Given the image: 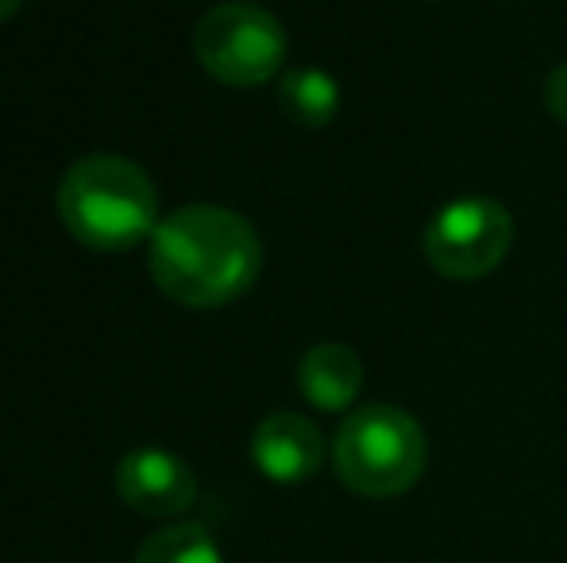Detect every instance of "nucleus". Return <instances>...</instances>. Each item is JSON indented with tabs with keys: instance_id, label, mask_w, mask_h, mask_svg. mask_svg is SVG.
Masks as SVG:
<instances>
[{
	"instance_id": "1",
	"label": "nucleus",
	"mask_w": 567,
	"mask_h": 563,
	"mask_svg": "<svg viewBox=\"0 0 567 563\" xmlns=\"http://www.w3.org/2000/svg\"><path fill=\"white\" fill-rule=\"evenodd\" d=\"M151 279L189 309H225L255 285L262 243L251 220L225 205H186L158 220L147 243Z\"/></svg>"
},
{
	"instance_id": "2",
	"label": "nucleus",
	"mask_w": 567,
	"mask_h": 563,
	"mask_svg": "<svg viewBox=\"0 0 567 563\" xmlns=\"http://www.w3.org/2000/svg\"><path fill=\"white\" fill-rule=\"evenodd\" d=\"M59 217L93 251H132L158 228V194L147 170L124 155H85L59 181Z\"/></svg>"
},
{
	"instance_id": "3",
	"label": "nucleus",
	"mask_w": 567,
	"mask_h": 563,
	"mask_svg": "<svg viewBox=\"0 0 567 563\" xmlns=\"http://www.w3.org/2000/svg\"><path fill=\"white\" fill-rule=\"evenodd\" d=\"M429 440L413 414L390 402H374L337 428L332 467L340 482L359 498H398L425 475Z\"/></svg>"
},
{
	"instance_id": "4",
	"label": "nucleus",
	"mask_w": 567,
	"mask_h": 563,
	"mask_svg": "<svg viewBox=\"0 0 567 563\" xmlns=\"http://www.w3.org/2000/svg\"><path fill=\"white\" fill-rule=\"evenodd\" d=\"M286 31L270 8L255 0H225L194 28V59L209 77L231 90L267 85L286 62Z\"/></svg>"
},
{
	"instance_id": "5",
	"label": "nucleus",
	"mask_w": 567,
	"mask_h": 563,
	"mask_svg": "<svg viewBox=\"0 0 567 563\" xmlns=\"http://www.w3.org/2000/svg\"><path fill=\"white\" fill-rule=\"evenodd\" d=\"M514 243V220L494 197H455L425 228V259L452 282L486 279Z\"/></svg>"
},
{
	"instance_id": "6",
	"label": "nucleus",
	"mask_w": 567,
	"mask_h": 563,
	"mask_svg": "<svg viewBox=\"0 0 567 563\" xmlns=\"http://www.w3.org/2000/svg\"><path fill=\"white\" fill-rule=\"evenodd\" d=\"M113 487L127 510L143 518H178L197 502V475L166 448H135L116 463Z\"/></svg>"
},
{
	"instance_id": "7",
	"label": "nucleus",
	"mask_w": 567,
	"mask_h": 563,
	"mask_svg": "<svg viewBox=\"0 0 567 563\" xmlns=\"http://www.w3.org/2000/svg\"><path fill=\"white\" fill-rule=\"evenodd\" d=\"M251 459L270 482H309L324 463V436L309 417L278 409L251 432Z\"/></svg>"
},
{
	"instance_id": "8",
	"label": "nucleus",
	"mask_w": 567,
	"mask_h": 563,
	"mask_svg": "<svg viewBox=\"0 0 567 563\" xmlns=\"http://www.w3.org/2000/svg\"><path fill=\"white\" fill-rule=\"evenodd\" d=\"M298 390L321 414H340L363 390V363L348 344H317L298 363Z\"/></svg>"
},
{
	"instance_id": "9",
	"label": "nucleus",
	"mask_w": 567,
	"mask_h": 563,
	"mask_svg": "<svg viewBox=\"0 0 567 563\" xmlns=\"http://www.w3.org/2000/svg\"><path fill=\"white\" fill-rule=\"evenodd\" d=\"M278 105L298 128H329L340 113V85L317 66H293L278 82Z\"/></svg>"
},
{
	"instance_id": "10",
	"label": "nucleus",
	"mask_w": 567,
	"mask_h": 563,
	"mask_svg": "<svg viewBox=\"0 0 567 563\" xmlns=\"http://www.w3.org/2000/svg\"><path fill=\"white\" fill-rule=\"evenodd\" d=\"M132 563H225L220 544L197 521H174V525L151 533L140 544Z\"/></svg>"
},
{
	"instance_id": "11",
	"label": "nucleus",
	"mask_w": 567,
	"mask_h": 563,
	"mask_svg": "<svg viewBox=\"0 0 567 563\" xmlns=\"http://www.w3.org/2000/svg\"><path fill=\"white\" fill-rule=\"evenodd\" d=\"M545 108L553 113V121L567 124V62H560V66L548 74V82H545Z\"/></svg>"
},
{
	"instance_id": "12",
	"label": "nucleus",
	"mask_w": 567,
	"mask_h": 563,
	"mask_svg": "<svg viewBox=\"0 0 567 563\" xmlns=\"http://www.w3.org/2000/svg\"><path fill=\"white\" fill-rule=\"evenodd\" d=\"M20 4H23V0H0V23L12 20V15L20 12Z\"/></svg>"
}]
</instances>
